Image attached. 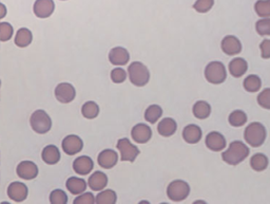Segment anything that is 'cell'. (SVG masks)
<instances>
[{
    "mask_svg": "<svg viewBox=\"0 0 270 204\" xmlns=\"http://www.w3.org/2000/svg\"><path fill=\"white\" fill-rule=\"evenodd\" d=\"M249 155V148L241 141H234L229 145L227 151L222 153V159L229 165H237Z\"/></svg>",
    "mask_w": 270,
    "mask_h": 204,
    "instance_id": "cell-1",
    "label": "cell"
},
{
    "mask_svg": "<svg viewBox=\"0 0 270 204\" xmlns=\"http://www.w3.org/2000/svg\"><path fill=\"white\" fill-rule=\"evenodd\" d=\"M267 137V131L262 123L253 122L246 127L244 138L246 143L252 147H260L264 144Z\"/></svg>",
    "mask_w": 270,
    "mask_h": 204,
    "instance_id": "cell-2",
    "label": "cell"
},
{
    "mask_svg": "<svg viewBox=\"0 0 270 204\" xmlns=\"http://www.w3.org/2000/svg\"><path fill=\"white\" fill-rule=\"evenodd\" d=\"M130 82L136 87H144L150 81L149 69L140 61H133L128 67Z\"/></svg>",
    "mask_w": 270,
    "mask_h": 204,
    "instance_id": "cell-3",
    "label": "cell"
},
{
    "mask_svg": "<svg viewBox=\"0 0 270 204\" xmlns=\"http://www.w3.org/2000/svg\"><path fill=\"white\" fill-rule=\"evenodd\" d=\"M205 78L213 85H220L226 81L227 72L223 62L211 61L205 68Z\"/></svg>",
    "mask_w": 270,
    "mask_h": 204,
    "instance_id": "cell-4",
    "label": "cell"
},
{
    "mask_svg": "<svg viewBox=\"0 0 270 204\" xmlns=\"http://www.w3.org/2000/svg\"><path fill=\"white\" fill-rule=\"evenodd\" d=\"M31 127L36 133L45 135L52 128V120L45 110H36L30 117Z\"/></svg>",
    "mask_w": 270,
    "mask_h": 204,
    "instance_id": "cell-5",
    "label": "cell"
},
{
    "mask_svg": "<svg viewBox=\"0 0 270 204\" xmlns=\"http://www.w3.org/2000/svg\"><path fill=\"white\" fill-rule=\"evenodd\" d=\"M190 194V186L182 180H174L167 187V196L174 202L185 200Z\"/></svg>",
    "mask_w": 270,
    "mask_h": 204,
    "instance_id": "cell-6",
    "label": "cell"
},
{
    "mask_svg": "<svg viewBox=\"0 0 270 204\" xmlns=\"http://www.w3.org/2000/svg\"><path fill=\"white\" fill-rule=\"evenodd\" d=\"M117 149L121 153V159L125 162H134L139 154V149L137 146L133 145L129 139L123 138L120 139L116 145Z\"/></svg>",
    "mask_w": 270,
    "mask_h": 204,
    "instance_id": "cell-7",
    "label": "cell"
},
{
    "mask_svg": "<svg viewBox=\"0 0 270 204\" xmlns=\"http://www.w3.org/2000/svg\"><path fill=\"white\" fill-rule=\"evenodd\" d=\"M55 97L59 103L68 104L72 102L76 97L75 88L69 83H61L55 88Z\"/></svg>",
    "mask_w": 270,
    "mask_h": 204,
    "instance_id": "cell-8",
    "label": "cell"
},
{
    "mask_svg": "<svg viewBox=\"0 0 270 204\" xmlns=\"http://www.w3.org/2000/svg\"><path fill=\"white\" fill-rule=\"evenodd\" d=\"M63 152H65L69 155H74L78 153H81L83 151L84 147V142L83 140L79 138L78 136L75 135H71L66 137L62 140L61 143Z\"/></svg>",
    "mask_w": 270,
    "mask_h": 204,
    "instance_id": "cell-9",
    "label": "cell"
},
{
    "mask_svg": "<svg viewBox=\"0 0 270 204\" xmlns=\"http://www.w3.org/2000/svg\"><path fill=\"white\" fill-rule=\"evenodd\" d=\"M131 137L137 144H145L149 142L152 137V130L146 124H136L131 130Z\"/></svg>",
    "mask_w": 270,
    "mask_h": 204,
    "instance_id": "cell-10",
    "label": "cell"
},
{
    "mask_svg": "<svg viewBox=\"0 0 270 204\" xmlns=\"http://www.w3.org/2000/svg\"><path fill=\"white\" fill-rule=\"evenodd\" d=\"M28 186L21 182H13L7 187V196L15 202H22L28 198Z\"/></svg>",
    "mask_w": 270,
    "mask_h": 204,
    "instance_id": "cell-11",
    "label": "cell"
},
{
    "mask_svg": "<svg viewBox=\"0 0 270 204\" xmlns=\"http://www.w3.org/2000/svg\"><path fill=\"white\" fill-rule=\"evenodd\" d=\"M221 48L227 55H236L242 51V44L237 37L233 35H227L222 41Z\"/></svg>",
    "mask_w": 270,
    "mask_h": 204,
    "instance_id": "cell-12",
    "label": "cell"
},
{
    "mask_svg": "<svg viewBox=\"0 0 270 204\" xmlns=\"http://www.w3.org/2000/svg\"><path fill=\"white\" fill-rule=\"evenodd\" d=\"M55 10V3L53 0H36L33 11L38 18L50 17Z\"/></svg>",
    "mask_w": 270,
    "mask_h": 204,
    "instance_id": "cell-13",
    "label": "cell"
},
{
    "mask_svg": "<svg viewBox=\"0 0 270 204\" xmlns=\"http://www.w3.org/2000/svg\"><path fill=\"white\" fill-rule=\"evenodd\" d=\"M206 146L212 152H222L226 147V139L218 131H212L206 137Z\"/></svg>",
    "mask_w": 270,
    "mask_h": 204,
    "instance_id": "cell-14",
    "label": "cell"
},
{
    "mask_svg": "<svg viewBox=\"0 0 270 204\" xmlns=\"http://www.w3.org/2000/svg\"><path fill=\"white\" fill-rule=\"evenodd\" d=\"M17 175L19 178L25 180H33L38 175V167L34 162L31 161H22L18 164Z\"/></svg>",
    "mask_w": 270,
    "mask_h": 204,
    "instance_id": "cell-15",
    "label": "cell"
},
{
    "mask_svg": "<svg viewBox=\"0 0 270 204\" xmlns=\"http://www.w3.org/2000/svg\"><path fill=\"white\" fill-rule=\"evenodd\" d=\"M109 60L112 65L124 66L130 60V54L123 47H115L109 53Z\"/></svg>",
    "mask_w": 270,
    "mask_h": 204,
    "instance_id": "cell-16",
    "label": "cell"
},
{
    "mask_svg": "<svg viewBox=\"0 0 270 204\" xmlns=\"http://www.w3.org/2000/svg\"><path fill=\"white\" fill-rule=\"evenodd\" d=\"M94 168V162L88 155L78 156L73 162V169L76 174L81 176H86L90 174Z\"/></svg>",
    "mask_w": 270,
    "mask_h": 204,
    "instance_id": "cell-17",
    "label": "cell"
},
{
    "mask_svg": "<svg viewBox=\"0 0 270 204\" xmlns=\"http://www.w3.org/2000/svg\"><path fill=\"white\" fill-rule=\"evenodd\" d=\"M117 161H118V155L114 151H112V149H105V151H102L98 154V158H97L99 166L105 169H110L114 167L116 165Z\"/></svg>",
    "mask_w": 270,
    "mask_h": 204,
    "instance_id": "cell-18",
    "label": "cell"
},
{
    "mask_svg": "<svg viewBox=\"0 0 270 204\" xmlns=\"http://www.w3.org/2000/svg\"><path fill=\"white\" fill-rule=\"evenodd\" d=\"M203 136L202 129L194 124L187 125V126L182 130V139L188 144H196L201 141Z\"/></svg>",
    "mask_w": 270,
    "mask_h": 204,
    "instance_id": "cell-19",
    "label": "cell"
},
{
    "mask_svg": "<svg viewBox=\"0 0 270 204\" xmlns=\"http://www.w3.org/2000/svg\"><path fill=\"white\" fill-rule=\"evenodd\" d=\"M89 187L94 192H100L104 190V188L108 184V177L102 171H95L93 175L90 176L89 181H88Z\"/></svg>",
    "mask_w": 270,
    "mask_h": 204,
    "instance_id": "cell-20",
    "label": "cell"
},
{
    "mask_svg": "<svg viewBox=\"0 0 270 204\" xmlns=\"http://www.w3.org/2000/svg\"><path fill=\"white\" fill-rule=\"evenodd\" d=\"M178 124L171 117H165L157 125V131L162 137L168 138L177 132Z\"/></svg>",
    "mask_w": 270,
    "mask_h": 204,
    "instance_id": "cell-21",
    "label": "cell"
},
{
    "mask_svg": "<svg viewBox=\"0 0 270 204\" xmlns=\"http://www.w3.org/2000/svg\"><path fill=\"white\" fill-rule=\"evenodd\" d=\"M42 158L45 163L49 164V165H55L60 160L59 149L55 145H47L44 148Z\"/></svg>",
    "mask_w": 270,
    "mask_h": 204,
    "instance_id": "cell-22",
    "label": "cell"
},
{
    "mask_svg": "<svg viewBox=\"0 0 270 204\" xmlns=\"http://www.w3.org/2000/svg\"><path fill=\"white\" fill-rule=\"evenodd\" d=\"M248 64L244 58L236 57L229 62V71L234 77H241L247 72Z\"/></svg>",
    "mask_w": 270,
    "mask_h": 204,
    "instance_id": "cell-23",
    "label": "cell"
},
{
    "mask_svg": "<svg viewBox=\"0 0 270 204\" xmlns=\"http://www.w3.org/2000/svg\"><path fill=\"white\" fill-rule=\"evenodd\" d=\"M66 186L68 191L72 195H81L87 190V183L84 179L76 178V177H71L67 180Z\"/></svg>",
    "mask_w": 270,
    "mask_h": 204,
    "instance_id": "cell-24",
    "label": "cell"
},
{
    "mask_svg": "<svg viewBox=\"0 0 270 204\" xmlns=\"http://www.w3.org/2000/svg\"><path fill=\"white\" fill-rule=\"evenodd\" d=\"M193 115L198 120H205L211 113V106L205 101H197L192 107Z\"/></svg>",
    "mask_w": 270,
    "mask_h": 204,
    "instance_id": "cell-25",
    "label": "cell"
},
{
    "mask_svg": "<svg viewBox=\"0 0 270 204\" xmlns=\"http://www.w3.org/2000/svg\"><path fill=\"white\" fill-rule=\"evenodd\" d=\"M32 41H33V35L29 29L21 28L17 31V34L15 36V45L19 48H26Z\"/></svg>",
    "mask_w": 270,
    "mask_h": 204,
    "instance_id": "cell-26",
    "label": "cell"
},
{
    "mask_svg": "<svg viewBox=\"0 0 270 204\" xmlns=\"http://www.w3.org/2000/svg\"><path fill=\"white\" fill-rule=\"evenodd\" d=\"M268 158L264 153H256L251 156L250 166L256 171H263L268 167Z\"/></svg>",
    "mask_w": 270,
    "mask_h": 204,
    "instance_id": "cell-27",
    "label": "cell"
},
{
    "mask_svg": "<svg viewBox=\"0 0 270 204\" xmlns=\"http://www.w3.org/2000/svg\"><path fill=\"white\" fill-rule=\"evenodd\" d=\"M243 86H244V89L247 92H251V93L258 92L262 87V81L258 75L251 74L245 78L243 82Z\"/></svg>",
    "mask_w": 270,
    "mask_h": 204,
    "instance_id": "cell-28",
    "label": "cell"
},
{
    "mask_svg": "<svg viewBox=\"0 0 270 204\" xmlns=\"http://www.w3.org/2000/svg\"><path fill=\"white\" fill-rule=\"evenodd\" d=\"M163 115V109L158 105H151L145 111V120L150 124H155Z\"/></svg>",
    "mask_w": 270,
    "mask_h": 204,
    "instance_id": "cell-29",
    "label": "cell"
},
{
    "mask_svg": "<svg viewBox=\"0 0 270 204\" xmlns=\"http://www.w3.org/2000/svg\"><path fill=\"white\" fill-rule=\"evenodd\" d=\"M82 114L88 120H93L99 114V107L95 102H87L82 107Z\"/></svg>",
    "mask_w": 270,
    "mask_h": 204,
    "instance_id": "cell-30",
    "label": "cell"
},
{
    "mask_svg": "<svg viewBox=\"0 0 270 204\" xmlns=\"http://www.w3.org/2000/svg\"><path fill=\"white\" fill-rule=\"evenodd\" d=\"M228 121L231 126L241 127V126H244L246 122H247V114H246L243 110H234L229 114Z\"/></svg>",
    "mask_w": 270,
    "mask_h": 204,
    "instance_id": "cell-31",
    "label": "cell"
},
{
    "mask_svg": "<svg viewBox=\"0 0 270 204\" xmlns=\"http://www.w3.org/2000/svg\"><path fill=\"white\" fill-rule=\"evenodd\" d=\"M117 200L116 193L112 190H106L100 192L97 196L95 202L97 204H114Z\"/></svg>",
    "mask_w": 270,
    "mask_h": 204,
    "instance_id": "cell-32",
    "label": "cell"
},
{
    "mask_svg": "<svg viewBox=\"0 0 270 204\" xmlns=\"http://www.w3.org/2000/svg\"><path fill=\"white\" fill-rule=\"evenodd\" d=\"M255 11L262 18H270V0H259L255 3Z\"/></svg>",
    "mask_w": 270,
    "mask_h": 204,
    "instance_id": "cell-33",
    "label": "cell"
},
{
    "mask_svg": "<svg viewBox=\"0 0 270 204\" xmlns=\"http://www.w3.org/2000/svg\"><path fill=\"white\" fill-rule=\"evenodd\" d=\"M256 30L261 36H270V18H262L257 21Z\"/></svg>",
    "mask_w": 270,
    "mask_h": 204,
    "instance_id": "cell-34",
    "label": "cell"
},
{
    "mask_svg": "<svg viewBox=\"0 0 270 204\" xmlns=\"http://www.w3.org/2000/svg\"><path fill=\"white\" fill-rule=\"evenodd\" d=\"M50 202L52 204H66L68 202V196L61 190H54L50 194Z\"/></svg>",
    "mask_w": 270,
    "mask_h": 204,
    "instance_id": "cell-35",
    "label": "cell"
},
{
    "mask_svg": "<svg viewBox=\"0 0 270 204\" xmlns=\"http://www.w3.org/2000/svg\"><path fill=\"white\" fill-rule=\"evenodd\" d=\"M214 4V0H196L193 4V9L198 13L209 12Z\"/></svg>",
    "mask_w": 270,
    "mask_h": 204,
    "instance_id": "cell-36",
    "label": "cell"
},
{
    "mask_svg": "<svg viewBox=\"0 0 270 204\" xmlns=\"http://www.w3.org/2000/svg\"><path fill=\"white\" fill-rule=\"evenodd\" d=\"M13 35V27L9 22L0 23V41L7 42L10 41Z\"/></svg>",
    "mask_w": 270,
    "mask_h": 204,
    "instance_id": "cell-37",
    "label": "cell"
},
{
    "mask_svg": "<svg viewBox=\"0 0 270 204\" xmlns=\"http://www.w3.org/2000/svg\"><path fill=\"white\" fill-rule=\"evenodd\" d=\"M258 103L262 108L270 110V88L264 89L259 94Z\"/></svg>",
    "mask_w": 270,
    "mask_h": 204,
    "instance_id": "cell-38",
    "label": "cell"
},
{
    "mask_svg": "<svg viewBox=\"0 0 270 204\" xmlns=\"http://www.w3.org/2000/svg\"><path fill=\"white\" fill-rule=\"evenodd\" d=\"M127 78V72L122 68H115L111 71V80L115 84L124 83Z\"/></svg>",
    "mask_w": 270,
    "mask_h": 204,
    "instance_id": "cell-39",
    "label": "cell"
},
{
    "mask_svg": "<svg viewBox=\"0 0 270 204\" xmlns=\"http://www.w3.org/2000/svg\"><path fill=\"white\" fill-rule=\"evenodd\" d=\"M95 202V198L93 194L85 193L81 196H78L76 199H74V204H93Z\"/></svg>",
    "mask_w": 270,
    "mask_h": 204,
    "instance_id": "cell-40",
    "label": "cell"
},
{
    "mask_svg": "<svg viewBox=\"0 0 270 204\" xmlns=\"http://www.w3.org/2000/svg\"><path fill=\"white\" fill-rule=\"evenodd\" d=\"M261 49V56L264 59L270 58V39H265L260 45Z\"/></svg>",
    "mask_w": 270,
    "mask_h": 204,
    "instance_id": "cell-41",
    "label": "cell"
},
{
    "mask_svg": "<svg viewBox=\"0 0 270 204\" xmlns=\"http://www.w3.org/2000/svg\"><path fill=\"white\" fill-rule=\"evenodd\" d=\"M61 1H66V0H61Z\"/></svg>",
    "mask_w": 270,
    "mask_h": 204,
    "instance_id": "cell-42",
    "label": "cell"
},
{
    "mask_svg": "<svg viewBox=\"0 0 270 204\" xmlns=\"http://www.w3.org/2000/svg\"><path fill=\"white\" fill-rule=\"evenodd\" d=\"M0 5H1V2H0Z\"/></svg>",
    "mask_w": 270,
    "mask_h": 204,
    "instance_id": "cell-43",
    "label": "cell"
},
{
    "mask_svg": "<svg viewBox=\"0 0 270 204\" xmlns=\"http://www.w3.org/2000/svg\"><path fill=\"white\" fill-rule=\"evenodd\" d=\"M0 19H1V18H0ZM0 23H1V22H0Z\"/></svg>",
    "mask_w": 270,
    "mask_h": 204,
    "instance_id": "cell-44",
    "label": "cell"
}]
</instances>
